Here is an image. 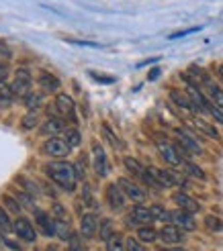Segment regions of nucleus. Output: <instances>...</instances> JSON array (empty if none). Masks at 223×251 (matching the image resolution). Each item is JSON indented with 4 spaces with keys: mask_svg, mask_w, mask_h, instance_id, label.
Listing matches in <instances>:
<instances>
[{
    "mask_svg": "<svg viewBox=\"0 0 223 251\" xmlns=\"http://www.w3.org/2000/svg\"><path fill=\"white\" fill-rule=\"evenodd\" d=\"M56 112H57V117H61L64 121L68 119L72 123H78L76 104H74L72 96H68V94H57V98H56Z\"/></svg>",
    "mask_w": 223,
    "mask_h": 251,
    "instance_id": "4",
    "label": "nucleus"
},
{
    "mask_svg": "<svg viewBox=\"0 0 223 251\" xmlns=\"http://www.w3.org/2000/svg\"><path fill=\"white\" fill-rule=\"evenodd\" d=\"M45 174L47 178L56 182L61 190L66 192H74L76 190V182H78V176H76V168H74V164H68V161H49V164H45Z\"/></svg>",
    "mask_w": 223,
    "mask_h": 251,
    "instance_id": "1",
    "label": "nucleus"
},
{
    "mask_svg": "<svg viewBox=\"0 0 223 251\" xmlns=\"http://www.w3.org/2000/svg\"><path fill=\"white\" fill-rule=\"evenodd\" d=\"M156 219L152 215V210L150 208H145L141 204H135L129 212V217H127V225L129 227H147V225H152Z\"/></svg>",
    "mask_w": 223,
    "mask_h": 251,
    "instance_id": "5",
    "label": "nucleus"
},
{
    "mask_svg": "<svg viewBox=\"0 0 223 251\" xmlns=\"http://www.w3.org/2000/svg\"><path fill=\"white\" fill-rule=\"evenodd\" d=\"M54 219H64V221H68V212H66V208L61 206L59 202L54 204Z\"/></svg>",
    "mask_w": 223,
    "mask_h": 251,
    "instance_id": "40",
    "label": "nucleus"
},
{
    "mask_svg": "<svg viewBox=\"0 0 223 251\" xmlns=\"http://www.w3.org/2000/svg\"><path fill=\"white\" fill-rule=\"evenodd\" d=\"M8 64H2V61H0V84H2L4 80H6V76H8Z\"/></svg>",
    "mask_w": 223,
    "mask_h": 251,
    "instance_id": "43",
    "label": "nucleus"
},
{
    "mask_svg": "<svg viewBox=\"0 0 223 251\" xmlns=\"http://www.w3.org/2000/svg\"><path fill=\"white\" fill-rule=\"evenodd\" d=\"M207 112H209V115H211L219 125H223V110H221L219 106H215V104L211 102V106H209V110H207Z\"/></svg>",
    "mask_w": 223,
    "mask_h": 251,
    "instance_id": "38",
    "label": "nucleus"
},
{
    "mask_svg": "<svg viewBox=\"0 0 223 251\" xmlns=\"http://www.w3.org/2000/svg\"><path fill=\"white\" fill-rule=\"evenodd\" d=\"M56 223V237H59L61 241H70L72 239V229H70V223L64 219H54Z\"/></svg>",
    "mask_w": 223,
    "mask_h": 251,
    "instance_id": "21",
    "label": "nucleus"
},
{
    "mask_svg": "<svg viewBox=\"0 0 223 251\" xmlns=\"http://www.w3.org/2000/svg\"><path fill=\"white\" fill-rule=\"evenodd\" d=\"M10 57V49L4 41H0V59H8Z\"/></svg>",
    "mask_w": 223,
    "mask_h": 251,
    "instance_id": "41",
    "label": "nucleus"
},
{
    "mask_svg": "<svg viewBox=\"0 0 223 251\" xmlns=\"http://www.w3.org/2000/svg\"><path fill=\"white\" fill-rule=\"evenodd\" d=\"M125 202H127V196L121 190V186L119 184H109L107 186V204L115 212H121L123 208H125Z\"/></svg>",
    "mask_w": 223,
    "mask_h": 251,
    "instance_id": "7",
    "label": "nucleus"
},
{
    "mask_svg": "<svg viewBox=\"0 0 223 251\" xmlns=\"http://www.w3.org/2000/svg\"><path fill=\"white\" fill-rule=\"evenodd\" d=\"M113 233H117V231H115L113 221H111V219H103L101 223H98V235H101V239H103V241H107Z\"/></svg>",
    "mask_w": 223,
    "mask_h": 251,
    "instance_id": "28",
    "label": "nucleus"
},
{
    "mask_svg": "<svg viewBox=\"0 0 223 251\" xmlns=\"http://www.w3.org/2000/svg\"><path fill=\"white\" fill-rule=\"evenodd\" d=\"M170 223L176 225V227H180L182 231H195L196 229V223L193 219L191 212L187 210H170Z\"/></svg>",
    "mask_w": 223,
    "mask_h": 251,
    "instance_id": "12",
    "label": "nucleus"
},
{
    "mask_svg": "<svg viewBox=\"0 0 223 251\" xmlns=\"http://www.w3.org/2000/svg\"><path fill=\"white\" fill-rule=\"evenodd\" d=\"M12 100H15V94H12L10 86H6L2 82L0 84V108H8L12 104Z\"/></svg>",
    "mask_w": 223,
    "mask_h": 251,
    "instance_id": "27",
    "label": "nucleus"
},
{
    "mask_svg": "<svg viewBox=\"0 0 223 251\" xmlns=\"http://www.w3.org/2000/svg\"><path fill=\"white\" fill-rule=\"evenodd\" d=\"M31 84H33V76L29 74V70L21 68V70L15 72V80H12V84H10V90H12V94H15V98L17 96L19 98H25L27 94L33 92L31 90Z\"/></svg>",
    "mask_w": 223,
    "mask_h": 251,
    "instance_id": "2",
    "label": "nucleus"
},
{
    "mask_svg": "<svg viewBox=\"0 0 223 251\" xmlns=\"http://www.w3.org/2000/svg\"><path fill=\"white\" fill-rule=\"evenodd\" d=\"M41 151L49 157H56V159H61V157H66L70 155L72 151V147L66 143V139H59V137H52V139H47L41 147Z\"/></svg>",
    "mask_w": 223,
    "mask_h": 251,
    "instance_id": "3",
    "label": "nucleus"
},
{
    "mask_svg": "<svg viewBox=\"0 0 223 251\" xmlns=\"http://www.w3.org/2000/svg\"><path fill=\"white\" fill-rule=\"evenodd\" d=\"M12 231H15V235L17 237H21L23 241H35L37 239V231H35V227L31 225V221L29 219H25V217H19L15 223H12Z\"/></svg>",
    "mask_w": 223,
    "mask_h": 251,
    "instance_id": "9",
    "label": "nucleus"
},
{
    "mask_svg": "<svg viewBox=\"0 0 223 251\" xmlns=\"http://www.w3.org/2000/svg\"><path fill=\"white\" fill-rule=\"evenodd\" d=\"M170 100L174 102L176 106H180L182 110H189V112H199L193 102V98L189 96L187 90H176V88H172L170 90Z\"/></svg>",
    "mask_w": 223,
    "mask_h": 251,
    "instance_id": "14",
    "label": "nucleus"
},
{
    "mask_svg": "<svg viewBox=\"0 0 223 251\" xmlns=\"http://www.w3.org/2000/svg\"><path fill=\"white\" fill-rule=\"evenodd\" d=\"M23 100H25V106L29 108V112H35L37 108L43 104V92H35V90H33L31 94H27Z\"/></svg>",
    "mask_w": 223,
    "mask_h": 251,
    "instance_id": "25",
    "label": "nucleus"
},
{
    "mask_svg": "<svg viewBox=\"0 0 223 251\" xmlns=\"http://www.w3.org/2000/svg\"><path fill=\"white\" fill-rule=\"evenodd\" d=\"M47 251H57V247H54V245H49V247H47Z\"/></svg>",
    "mask_w": 223,
    "mask_h": 251,
    "instance_id": "47",
    "label": "nucleus"
},
{
    "mask_svg": "<svg viewBox=\"0 0 223 251\" xmlns=\"http://www.w3.org/2000/svg\"><path fill=\"white\" fill-rule=\"evenodd\" d=\"M74 168H76V176H78V180H84V176H86V172H84V161L80 159L78 164H74Z\"/></svg>",
    "mask_w": 223,
    "mask_h": 251,
    "instance_id": "42",
    "label": "nucleus"
},
{
    "mask_svg": "<svg viewBox=\"0 0 223 251\" xmlns=\"http://www.w3.org/2000/svg\"><path fill=\"white\" fill-rule=\"evenodd\" d=\"M2 202L6 204L8 210L15 212V215H19V212H21V204H19V200H17V198H12V196L4 194V196H2Z\"/></svg>",
    "mask_w": 223,
    "mask_h": 251,
    "instance_id": "34",
    "label": "nucleus"
},
{
    "mask_svg": "<svg viewBox=\"0 0 223 251\" xmlns=\"http://www.w3.org/2000/svg\"><path fill=\"white\" fill-rule=\"evenodd\" d=\"M35 221H37V225H39V229L43 231V235L56 237V223H54V217H49L45 210L37 208V210H35Z\"/></svg>",
    "mask_w": 223,
    "mask_h": 251,
    "instance_id": "16",
    "label": "nucleus"
},
{
    "mask_svg": "<svg viewBox=\"0 0 223 251\" xmlns=\"http://www.w3.org/2000/svg\"><path fill=\"white\" fill-rule=\"evenodd\" d=\"M158 74H160V70H154V72H150V80H156V78H158Z\"/></svg>",
    "mask_w": 223,
    "mask_h": 251,
    "instance_id": "45",
    "label": "nucleus"
},
{
    "mask_svg": "<svg viewBox=\"0 0 223 251\" xmlns=\"http://www.w3.org/2000/svg\"><path fill=\"white\" fill-rule=\"evenodd\" d=\"M23 186H25V190H27V192H31V194H39V186H37V184H33L29 178H17Z\"/></svg>",
    "mask_w": 223,
    "mask_h": 251,
    "instance_id": "37",
    "label": "nucleus"
},
{
    "mask_svg": "<svg viewBox=\"0 0 223 251\" xmlns=\"http://www.w3.org/2000/svg\"><path fill=\"white\" fill-rule=\"evenodd\" d=\"M64 139H66V143H68L70 147H78V145L82 143V135H80V131H78L76 127H68V129L64 131Z\"/></svg>",
    "mask_w": 223,
    "mask_h": 251,
    "instance_id": "26",
    "label": "nucleus"
},
{
    "mask_svg": "<svg viewBox=\"0 0 223 251\" xmlns=\"http://www.w3.org/2000/svg\"><path fill=\"white\" fill-rule=\"evenodd\" d=\"M125 168H127V172H131L135 178H139V180H143L145 178V174H147V168L145 166H141L138 159H133V157H125Z\"/></svg>",
    "mask_w": 223,
    "mask_h": 251,
    "instance_id": "20",
    "label": "nucleus"
},
{
    "mask_svg": "<svg viewBox=\"0 0 223 251\" xmlns=\"http://www.w3.org/2000/svg\"><path fill=\"white\" fill-rule=\"evenodd\" d=\"M150 210H152V215H154L156 221H164L166 225L170 223V210H166L162 204H154Z\"/></svg>",
    "mask_w": 223,
    "mask_h": 251,
    "instance_id": "30",
    "label": "nucleus"
},
{
    "mask_svg": "<svg viewBox=\"0 0 223 251\" xmlns=\"http://www.w3.org/2000/svg\"><path fill=\"white\" fill-rule=\"evenodd\" d=\"M117 184L121 186V190L125 192V196L131 198L135 204H141V202H145V200H147V194H145L143 188H139L138 184H133L131 180H127V178H119Z\"/></svg>",
    "mask_w": 223,
    "mask_h": 251,
    "instance_id": "8",
    "label": "nucleus"
},
{
    "mask_svg": "<svg viewBox=\"0 0 223 251\" xmlns=\"http://www.w3.org/2000/svg\"><path fill=\"white\" fill-rule=\"evenodd\" d=\"M162 251H187V249H182V247H166Z\"/></svg>",
    "mask_w": 223,
    "mask_h": 251,
    "instance_id": "44",
    "label": "nucleus"
},
{
    "mask_svg": "<svg viewBox=\"0 0 223 251\" xmlns=\"http://www.w3.org/2000/svg\"><path fill=\"white\" fill-rule=\"evenodd\" d=\"M205 227H207L209 231H215V233H219V231H223V221H221L219 217L209 215V217L205 219Z\"/></svg>",
    "mask_w": 223,
    "mask_h": 251,
    "instance_id": "31",
    "label": "nucleus"
},
{
    "mask_svg": "<svg viewBox=\"0 0 223 251\" xmlns=\"http://www.w3.org/2000/svg\"><path fill=\"white\" fill-rule=\"evenodd\" d=\"M96 233H98V219L92 215V212H88V215H84L80 219V235L84 239H92Z\"/></svg>",
    "mask_w": 223,
    "mask_h": 251,
    "instance_id": "17",
    "label": "nucleus"
},
{
    "mask_svg": "<svg viewBox=\"0 0 223 251\" xmlns=\"http://www.w3.org/2000/svg\"><path fill=\"white\" fill-rule=\"evenodd\" d=\"M0 231L2 233H8V231H12V223H10V219H8V212L0 206Z\"/></svg>",
    "mask_w": 223,
    "mask_h": 251,
    "instance_id": "33",
    "label": "nucleus"
},
{
    "mask_svg": "<svg viewBox=\"0 0 223 251\" xmlns=\"http://www.w3.org/2000/svg\"><path fill=\"white\" fill-rule=\"evenodd\" d=\"M125 237H123L121 233H113L109 237V239L105 241V245H107V251H125L127 247H125Z\"/></svg>",
    "mask_w": 223,
    "mask_h": 251,
    "instance_id": "22",
    "label": "nucleus"
},
{
    "mask_svg": "<svg viewBox=\"0 0 223 251\" xmlns=\"http://www.w3.org/2000/svg\"><path fill=\"white\" fill-rule=\"evenodd\" d=\"M103 133L107 135V139H109L111 143H113V147H115V149H121V147H123V143H121V141L117 139V135H115L113 131H111V129L107 127V125H105V127H103Z\"/></svg>",
    "mask_w": 223,
    "mask_h": 251,
    "instance_id": "36",
    "label": "nucleus"
},
{
    "mask_svg": "<svg viewBox=\"0 0 223 251\" xmlns=\"http://www.w3.org/2000/svg\"><path fill=\"white\" fill-rule=\"evenodd\" d=\"M160 239H162L164 243H168V245H180L187 237H184V231L180 227L168 223V225H164V227L160 229Z\"/></svg>",
    "mask_w": 223,
    "mask_h": 251,
    "instance_id": "11",
    "label": "nucleus"
},
{
    "mask_svg": "<svg viewBox=\"0 0 223 251\" xmlns=\"http://www.w3.org/2000/svg\"><path fill=\"white\" fill-rule=\"evenodd\" d=\"M37 84H39V88H41L43 94H45V92H57L59 86H61V82L54 76V74H49V72H41L39 78H37Z\"/></svg>",
    "mask_w": 223,
    "mask_h": 251,
    "instance_id": "18",
    "label": "nucleus"
},
{
    "mask_svg": "<svg viewBox=\"0 0 223 251\" xmlns=\"http://www.w3.org/2000/svg\"><path fill=\"white\" fill-rule=\"evenodd\" d=\"M217 72H219V76H221V80H223V64L219 66V70H217Z\"/></svg>",
    "mask_w": 223,
    "mask_h": 251,
    "instance_id": "46",
    "label": "nucleus"
},
{
    "mask_svg": "<svg viewBox=\"0 0 223 251\" xmlns=\"http://www.w3.org/2000/svg\"><path fill=\"white\" fill-rule=\"evenodd\" d=\"M182 168H184V174L191 176V178H196V180H205V178H207L205 172H203L199 166H195L193 161H184Z\"/></svg>",
    "mask_w": 223,
    "mask_h": 251,
    "instance_id": "29",
    "label": "nucleus"
},
{
    "mask_svg": "<svg viewBox=\"0 0 223 251\" xmlns=\"http://www.w3.org/2000/svg\"><path fill=\"white\" fill-rule=\"evenodd\" d=\"M125 247H127V251H147V249L141 245V241L135 239V237H129L127 243H125Z\"/></svg>",
    "mask_w": 223,
    "mask_h": 251,
    "instance_id": "35",
    "label": "nucleus"
},
{
    "mask_svg": "<svg viewBox=\"0 0 223 251\" xmlns=\"http://www.w3.org/2000/svg\"><path fill=\"white\" fill-rule=\"evenodd\" d=\"M138 239L141 241V243H154L156 239H160V231H156L154 227H139L138 229Z\"/></svg>",
    "mask_w": 223,
    "mask_h": 251,
    "instance_id": "23",
    "label": "nucleus"
},
{
    "mask_svg": "<svg viewBox=\"0 0 223 251\" xmlns=\"http://www.w3.org/2000/svg\"><path fill=\"white\" fill-rule=\"evenodd\" d=\"M68 127H66V123H64V119L61 117H49L43 125H41V133L43 135H52V137H56L57 133H61V131H66Z\"/></svg>",
    "mask_w": 223,
    "mask_h": 251,
    "instance_id": "19",
    "label": "nucleus"
},
{
    "mask_svg": "<svg viewBox=\"0 0 223 251\" xmlns=\"http://www.w3.org/2000/svg\"><path fill=\"white\" fill-rule=\"evenodd\" d=\"M193 127H195L196 131H201L203 135H209L211 139H221L219 133H217V129H215V127H211L209 123H205L203 119H195V121H193Z\"/></svg>",
    "mask_w": 223,
    "mask_h": 251,
    "instance_id": "24",
    "label": "nucleus"
},
{
    "mask_svg": "<svg viewBox=\"0 0 223 251\" xmlns=\"http://www.w3.org/2000/svg\"><path fill=\"white\" fill-rule=\"evenodd\" d=\"M172 200L178 204L180 210H187V212H191V215H195V212L201 210V204L196 202L193 196H189L187 192H176L174 196H172Z\"/></svg>",
    "mask_w": 223,
    "mask_h": 251,
    "instance_id": "15",
    "label": "nucleus"
},
{
    "mask_svg": "<svg viewBox=\"0 0 223 251\" xmlns=\"http://www.w3.org/2000/svg\"><path fill=\"white\" fill-rule=\"evenodd\" d=\"M68 243H70V249H68V251H84V247H82V241H80V237H78L76 233L72 235V239H70Z\"/></svg>",
    "mask_w": 223,
    "mask_h": 251,
    "instance_id": "39",
    "label": "nucleus"
},
{
    "mask_svg": "<svg viewBox=\"0 0 223 251\" xmlns=\"http://www.w3.org/2000/svg\"><path fill=\"white\" fill-rule=\"evenodd\" d=\"M174 133H176V137H178V143H180L184 149H187V151H189L191 155H201V153H203V147H201V143L196 141L193 135H189V133L184 131V129H176Z\"/></svg>",
    "mask_w": 223,
    "mask_h": 251,
    "instance_id": "13",
    "label": "nucleus"
},
{
    "mask_svg": "<svg viewBox=\"0 0 223 251\" xmlns=\"http://www.w3.org/2000/svg\"><path fill=\"white\" fill-rule=\"evenodd\" d=\"M92 166L101 178H105L109 174V159H107V153L101 143H92Z\"/></svg>",
    "mask_w": 223,
    "mask_h": 251,
    "instance_id": "10",
    "label": "nucleus"
},
{
    "mask_svg": "<svg viewBox=\"0 0 223 251\" xmlns=\"http://www.w3.org/2000/svg\"><path fill=\"white\" fill-rule=\"evenodd\" d=\"M156 147H158L160 155H162V159L166 161L168 166H180V164H184V159L180 157L176 145H172V143H168L164 139H156Z\"/></svg>",
    "mask_w": 223,
    "mask_h": 251,
    "instance_id": "6",
    "label": "nucleus"
},
{
    "mask_svg": "<svg viewBox=\"0 0 223 251\" xmlns=\"http://www.w3.org/2000/svg\"><path fill=\"white\" fill-rule=\"evenodd\" d=\"M37 123H39V119H37L35 112H27V115L23 117V129L25 131H31L37 127Z\"/></svg>",
    "mask_w": 223,
    "mask_h": 251,
    "instance_id": "32",
    "label": "nucleus"
}]
</instances>
